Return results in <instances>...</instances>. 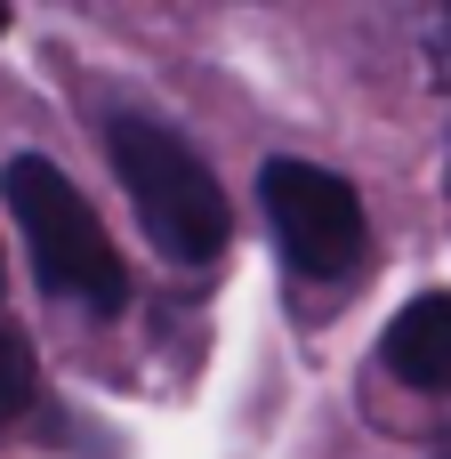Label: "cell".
I'll return each instance as SVG.
<instances>
[{"label": "cell", "mask_w": 451, "mask_h": 459, "mask_svg": "<svg viewBox=\"0 0 451 459\" xmlns=\"http://www.w3.org/2000/svg\"><path fill=\"white\" fill-rule=\"evenodd\" d=\"M32 395H40V371H32V339L0 315V436L32 411Z\"/></svg>", "instance_id": "5"}, {"label": "cell", "mask_w": 451, "mask_h": 459, "mask_svg": "<svg viewBox=\"0 0 451 459\" xmlns=\"http://www.w3.org/2000/svg\"><path fill=\"white\" fill-rule=\"evenodd\" d=\"M379 363H387L403 387L444 395V387H451V290H420V299H412V307L387 323Z\"/></svg>", "instance_id": "4"}, {"label": "cell", "mask_w": 451, "mask_h": 459, "mask_svg": "<svg viewBox=\"0 0 451 459\" xmlns=\"http://www.w3.org/2000/svg\"><path fill=\"white\" fill-rule=\"evenodd\" d=\"M0 194H8V218L24 234V258L40 274V290L56 307H89V315H121L129 307V274H121V250L113 234L97 226L89 194L48 161V153H16L0 169Z\"/></svg>", "instance_id": "2"}, {"label": "cell", "mask_w": 451, "mask_h": 459, "mask_svg": "<svg viewBox=\"0 0 451 459\" xmlns=\"http://www.w3.org/2000/svg\"><path fill=\"white\" fill-rule=\"evenodd\" d=\"M444 186H451V169H444Z\"/></svg>", "instance_id": "7"}, {"label": "cell", "mask_w": 451, "mask_h": 459, "mask_svg": "<svg viewBox=\"0 0 451 459\" xmlns=\"http://www.w3.org/2000/svg\"><path fill=\"white\" fill-rule=\"evenodd\" d=\"M258 210H266V226H274L299 282H339L371 250L355 186L339 169H323V161H266L258 169Z\"/></svg>", "instance_id": "3"}, {"label": "cell", "mask_w": 451, "mask_h": 459, "mask_svg": "<svg viewBox=\"0 0 451 459\" xmlns=\"http://www.w3.org/2000/svg\"><path fill=\"white\" fill-rule=\"evenodd\" d=\"M0 290H8V266H0Z\"/></svg>", "instance_id": "6"}, {"label": "cell", "mask_w": 451, "mask_h": 459, "mask_svg": "<svg viewBox=\"0 0 451 459\" xmlns=\"http://www.w3.org/2000/svg\"><path fill=\"white\" fill-rule=\"evenodd\" d=\"M105 161H113V178L129 186V210H137L145 242H153L169 266H210V258L226 250L234 210H226L210 161H202L178 129H161L153 113H113V121H105Z\"/></svg>", "instance_id": "1"}]
</instances>
